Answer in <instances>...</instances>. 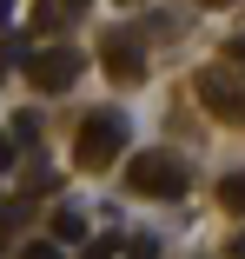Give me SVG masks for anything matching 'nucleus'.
Masks as SVG:
<instances>
[{
    "instance_id": "nucleus-1",
    "label": "nucleus",
    "mask_w": 245,
    "mask_h": 259,
    "mask_svg": "<svg viewBox=\"0 0 245 259\" xmlns=\"http://www.w3.org/2000/svg\"><path fill=\"white\" fill-rule=\"evenodd\" d=\"M126 186L146 193V199H186L192 166L179 160V153H139V160H126Z\"/></svg>"
},
{
    "instance_id": "nucleus-13",
    "label": "nucleus",
    "mask_w": 245,
    "mask_h": 259,
    "mask_svg": "<svg viewBox=\"0 0 245 259\" xmlns=\"http://www.w3.org/2000/svg\"><path fill=\"white\" fill-rule=\"evenodd\" d=\"M225 252H232V259H245V233H232V246H225Z\"/></svg>"
},
{
    "instance_id": "nucleus-4",
    "label": "nucleus",
    "mask_w": 245,
    "mask_h": 259,
    "mask_svg": "<svg viewBox=\"0 0 245 259\" xmlns=\"http://www.w3.org/2000/svg\"><path fill=\"white\" fill-rule=\"evenodd\" d=\"M199 100H206L225 126H245V87H238L225 67H206V73H199Z\"/></svg>"
},
{
    "instance_id": "nucleus-14",
    "label": "nucleus",
    "mask_w": 245,
    "mask_h": 259,
    "mask_svg": "<svg viewBox=\"0 0 245 259\" xmlns=\"http://www.w3.org/2000/svg\"><path fill=\"white\" fill-rule=\"evenodd\" d=\"M225 54H232V60H238V67H245V40H232V47H225Z\"/></svg>"
},
{
    "instance_id": "nucleus-12",
    "label": "nucleus",
    "mask_w": 245,
    "mask_h": 259,
    "mask_svg": "<svg viewBox=\"0 0 245 259\" xmlns=\"http://www.w3.org/2000/svg\"><path fill=\"white\" fill-rule=\"evenodd\" d=\"M14 153H20V140H14V133H0V173L14 166Z\"/></svg>"
},
{
    "instance_id": "nucleus-11",
    "label": "nucleus",
    "mask_w": 245,
    "mask_h": 259,
    "mask_svg": "<svg viewBox=\"0 0 245 259\" xmlns=\"http://www.w3.org/2000/svg\"><path fill=\"white\" fill-rule=\"evenodd\" d=\"M7 133H14V140H20V146H27V140H40V120H33V113H20V120H14V126H7Z\"/></svg>"
},
{
    "instance_id": "nucleus-10",
    "label": "nucleus",
    "mask_w": 245,
    "mask_h": 259,
    "mask_svg": "<svg viewBox=\"0 0 245 259\" xmlns=\"http://www.w3.org/2000/svg\"><path fill=\"white\" fill-rule=\"evenodd\" d=\"M119 246H126V239H119V233H106V239H93V246H86V259H113Z\"/></svg>"
},
{
    "instance_id": "nucleus-8",
    "label": "nucleus",
    "mask_w": 245,
    "mask_h": 259,
    "mask_svg": "<svg viewBox=\"0 0 245 259\" xmlns=\"http://www.w3.org/2000/svg\"><path fill=\"white\" fill-rule=\"evenodd\" d=\"M219 199H225V206H232V213H245V173H232V180H225V186H219Z\"/></svg>"
},
{
    "instance_id": "nucleus-2",
    "label": "nucleus",
    "mask_w": 245,
    "mask_h": 259,
    "mask_svg": "<svg viewBox=\"0 0 245 259\" xmlns=\"http://www.w3.org/2000/svg\"><path fill=\"white\" fill-rule=\"evenodd\" d=\"M126 113H113V107H100L86 126H80V140H73V160L86 166V173H100V166H113L119 153H126Z\"/></svg>"
},
{
    "instance_id": "nucleus-5",
    "label": "nucleus",
    "mask_w": 245,
    "mask_h": 259,
    "mask_svg": "<svg viewBox=\"0 0 245 259\" xmlns=\"http://www.w3.org/2000/svg\"><path fill=\"white\" fill-rule=\"evenodd\" d=\"M106 73H113V80H139V73H146L133 33H113V40H106Z\"/></svg>"
},
{
    "instance_id": "nucleus-3",
    "label": "nucleus",
    "mask_w": 245,
    "mask_h": 259,
    "mask_svg": "<svg viewBox=\"0 0 245 259\" xmlns=\"http://www.w3.org/2000/svg\"><path fill=\"white\" fill-rule=\"evenodd\" d=\"M80 67H86L80 47H46V54H33V60H27V80H33L40 93H67V87L80 80Z\"/></svg>"
},
{
    "instance_id": "nucleus-16",
    "label": "nucleus",
    "mask_w": 245,
    "mask_h": 259,
    "mask_svg": "<svg viewBox=\"0 0 245 259\" xmlns=\"http://www.w3.org/2000/svg\"><path fill=\"white\" fill-rule=\"evenodd\" d=\"M199 7H232V0H199Z\"/></svg>"
},
{
    "instance_id": "nucleus-7",
    "label": "nucleus",
    "mask_w": 245,
    "mask_h": 259,
    "mask_svg": "<svg viewBox=\"0 0 245 259\" xmlns=\"http://www.w3.org/2000/svg\"><path fill=\"white\" fill-rule=\"evenodd\" d=\"M86 233V220L73 213V206H67V213H53V239H80Z\"/></svg>"
},
{
    "instance_id": "nucleus-9",
    "label": "nucleus",
    "mask_w": 245,
    "mask_h": 259,
    "mask_svg": "<svg viewBox=\"0 0 245 259\" xmlns=\"http://www.w3.org/2000/svg\"><path fill=\"white\" fill-rule=\"evenodd\" d=\"M20 259H60V239H27Z\"/></svg>"
},
{
    "instance_id": "nucleus-6",
    "label": "nucleus",
    "mask_w": 245,
    "mask_h": 259,
    "mask_svg": "<svg viewBox=\"0 0 245 259\" xmlns=\"http://www.w3.org/2000/svg\"><path fill=\"white\" fill-rule=\"evenodd\" d=\"M80 7H86V0H46V7H33V27H40V33H60Z\"/></svg>"
},
{
    "instance_id": "nucleus-15",
    "label": "nucleus",
    "mask_w": 245,
    "mask_h": 259,
    "mask_svg": "<svg viewBox=\"0 0 245 259\" xmlns=\"http://www.w3.org/2000/svg\"><path fill=\"white\" fill-rule=\"evenodd\" d=\"M7 14H14V0H0V27H7Z\"/></svg>"
}]
</instances>
